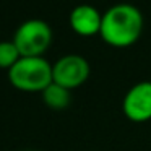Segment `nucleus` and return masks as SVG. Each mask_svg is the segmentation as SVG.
I'll list each match as a JSON object with an SVG mask.
<instances>
[{"mask_svg": "<svg viewBox=\"0 0 151 151\" xmlns=\"http://www.w3.org/2000/svg\"><path fill=\"white\" fill-rule=\"evenodd\" d=\"M143 31V15L132 4H115L102 13L99 36L107 46L125 49L140 39Z\"/></svg>", "mask_w": 151, "mask_h": 151, "instance_id": "nucleus-1", "label": "nucleus"}, {"mask_svg": "<svg viewBox=\"0 0 151 151\" xmlns=\"http://www.w3.org/2000/svg\"><path fill=\"white\" fill-rule=\"evenodd\" d=\"M8 81L23 93H42L52 80V63L44 57H21L10 70Z\"/></svg>", "mask_w": 151, "mask_h": 151, "instance_id": "nucleus-2", "label": "nucleus"}, {"mask_svg": "<svg viewBox=\"0 0 151 151\" xmlns=\"http://www.w3.org/2000/svg\"><path fill=\"white\" fill-rule=\"evenodd\" d=\"M12 41L21 57H44L52 44V28L39 18L26 20L18 26Z\"/></svg>", "mask_w": 151, "mask_h": 151, "instance_id": "nucleus-3", "label": "nucleus"}, {"mask_svg": "<svg viewBox=\"0 0 151 151\" xmlns=\"http://www.w3.org/2000/svg\"><path fill=\"white\" fill-rule=\"evenodd\" d=\"M89 73H91L89 62L78 54H67L60 57L55 63H52L54 83L70 91L85 85L86 80L89 78Z\"/></svg>", "mask_w": 151, "mask_h": 151, "instance_id": "nucleus-4", "label": "nucleus"}, {"mask_svg": "<svg viewBox=\"0 0 151 151\" xmlns=\"http://www.w3.org/2000/svg\"><path fill=\"white\" fill-rule=\"evenodd\" d=\"M122 111L132 122L151 120V81L135 83L122 101Z\"/></svg>", "mask_w": 151, "mask_h": 151, "instance_id": "nucleus-5", "label": "nucleus"}, {"mask_svg": "<svg viewBox=\"0 0 151 151\" xmlns=\"http://www.w3.org/2000/svg\"><path fill=\"white\" fill-rule=\"evenodd\" d=\"M70 28L81 37H93L99 34L102 23V13L89 4L76 5L70 13Z\"/></svg>", "mask_w": 151, "mask_h": 151, "instance_id": "nucleus-6", "label": "nucleus"}, {"mask_svg": "<svg viewBox=\"0 0 151 151\" xmlns=\"http://www.w3.org/2000/svg\"><path fill=\"white\" fill-rule=\"evenodd\" d=\"M70 93H72L70 89L52 81L41 94H42V101L47 107L55 109V111H62V109L68 107L70 104V98H72Z\"/></svg>", "mask_w": 151, "mask_h": 151, "instance_id": "nucleus-7", "label": "nucleus"}, {"mask_svg": "<svg viewBox=\"0 0 151 151\" xmlns=\"http://www.w3.org/2000/svg\"><path fill=\"white\" fill-rule=\"evenodd\" d=\"M20 59L21 54L13 41H0V68L10 70Z\"/></svg>", "mask_w": 151, "mask_h": 151, "instance_id": "nucleus-8", "label": "nucleus"}]
</instances>
